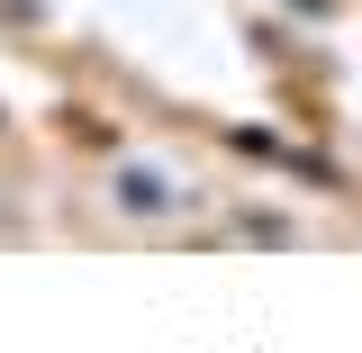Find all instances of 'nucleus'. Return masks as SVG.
Instances as JSON below:
<instances>
[]
</instances>
